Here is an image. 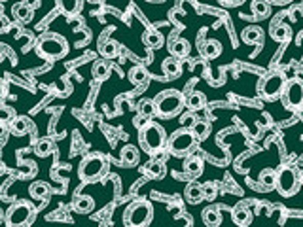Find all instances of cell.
<instances>
[{
	"label": "cell",
	"mask_w": 303,
	"mask_h": 227,
	"mask_svg": "<svg viewBox=\"0 0 303 227\" xmlns=\"http://www.w3.org/2000/svg\"><path fill=\"white\" fill-rule=\"evenodd\" d=\"M138 144L146 154L155 155L167 146V133L157 121H144L138 127Z\"/></svg>",
	"instance_id": "cell-1"
},
{
	"label": "cell",
	"mask_w": 303,
	"mask_h": 227,
	"mask_svg": "<svg viewBox=\"0 0 303 227\" xmlns=\"http://www.w3.org/2000/svg\"><path fill=\"white\" fill-rule=\"evenodd\" d=\"M154 106H155V116L163 117V119L174 117L186 108L184 95L180 91H176V89H165V91H161L154 98Z\"/></svg>",
	"instance_id": "cell-2"
},
{
	"label": "cell",
	"mask_w": 303,
	"mask_h": 227,
	"mask_svg": "<svg viewBox=\"0 0 303 227\" xmlns=\"http://www.w3.org/2000/svg\"><path fill=\"white\" fill-rule=\"evenodd\" d=\"M301 188L299 182V172L290 165H282L275 171V190L282 197L296 195Z\"/></svg>",
	"instance_id": "cell-3"
},
{
	"label": "cell",
	"mask_w": 303,
	"mask_h": 227,
	"mask_svg": "<svg viewBox=\"0 0 303 227\" xmlns=\"http://www.w3.org/2000/svg\"><path fill=\"white\" fill-rule=\"evenodd\" d=\"M36 51L48 59H61L68 53V44L61 34H44L38 38Z\"/></svg>",
	"instance_id": "cell-4"
},
{
	"label": "cell",
	"mask_w": 303,
	"mask_h": 227,
	"mask_svg": "<svg viewBox=\"0 0 303 227\" xmlns=\"http://www.w3.org/2000/svg\"><path fill=\"white\" fill-rule=\"evenodd\" d=\"M197 144V138L193 136V133L190 131V127H182V129L174 131L173 135L167 138V146L169 152L176 157H184L192 152Z\"/></svg>",
	"instance_id": "cell-5"
},
{
	"label": "cell",
	"mask_w": 303,
	"mask_h": 227,
	"mask_svg": "<svg viewBox=\"0 0 303 227\" xmlns=\"http://www.w3.org/2000/svg\"><path fill=\"white\" fill-rule=\"evenodd\" d=\"M280 98H282V105H285L286 110L301 112L303 110V80L301 78H290V80H286L285 87H282V93H280Z\"/></svg>",
	"instance_id": "cell-6"
},
{
	"label": "cell",
	"mask_w": 303,
	"mask_h": 227,
	"mask_svg": "<svg viewBox=\"0 0 303 227\" xmlns=\"http://www.w3.org/2000/svg\"><path fill=\"white\" fill-rule=\"evenodd\" d=\"M286 76L282 72H277V70H271L261 76L260 84H258V93L266 100H277L280 98V93H282V87H285Z\"/></svg>",
	"instance_id": "cell-7"
},
{
	"label": "cell",
	"mask_w": 303,
	"mask_h": 227,
	"mask_svg": "<svg viewBox=\"0 0 303 227\" xmlns=\"http://www.w3.org/2000/svg\"><path fill=\"white\" fill-rule=\"evenodd\" d=\"M154 218V209L148 201H135L125 209V223L133 227L148 225Z\"/></svg>",
	"instance_id": "cell-8"
},
{
	"label": "cell",
	"mask_w": 303,
	"mask_h": 227,
	"mask_svg": "<svg viewBox=\"0 0 303 227\" xmlns=\"http://www.w3.org/2000/svg\"><path fill=\"white\" fill-rule=\"evenodd\" d=\"M106 169V159L105 155L100 154H91L84 157L80 163V169H78V174H80L82 180L86 182H91V180H97L105 172Z\"/></svg>",
	"instance_id": "cell-9"
},
{
	"label": "cell",
	"mask_w": 303,
	"mask_h": 227,
	"mask_svg": "<svg viewBox=\"0 0 303 227\" xmlns=\"http://www.w3.org/2000/svg\"><path fill=\"white\" fill-rule=\"evenodd\" d=\"M32 214H34V207L27 201H17L15 204L10 207V210L6 212V223L8 225L19 227L31 223Z\"/></svg>",
	"instance_id": "cell-10"
},
{
	"label": "cell",
	"mask_w": 303,
	"mask_h": 227,
	"mask_svg": "<svg viewBox=\"0 0 303 227\" xmlns=\"http://www.w3.org/2000/svg\"><path fill=\"white\" fill-rule=\"evenodd\" d=\"M203 159L199 157V155H190L188 154V157H186L184 161V171L188 176H192V178H197V176H201V172H203Z\"/></svg>",
	"instance_id": "cell-11"
},
{
	"label": "cell",
	"mask_w": 303,
	"mask_h": 227,
	"mask_svg": "<svg viewBox=\"0 0 303 227\" xmlns=\"http://www.w3.org/2000/svg\"><path fill=\"white\" fill-rule=\"evenodd\" d=\"M161 70H163V74H165L167 78H178L180 72H182V65H180V61L176 57L169 55L161 63Z\"/></svg>",
	"instance_id": "cell-12"
},
{
	"label": "cell",
	"mask_w": 303,
	"mask_h": 227,
	"mask_svg": "<svg viewBox=\"0 0 303 227\" xmlns=\"http://www.w3.org/2000/svg\"><path fill=\"white\" fill-rule=\"evenodd\" d=\"M269 34H271L273 40H277V42H290L292 38V29L288 25H282L275 21L271 23V29H269Z\"/></svg>",
	"instance_id": "cell-13"
},
{
	"label": "cell",
	"mask_w": 303,
	"mask_h": 227,
	"mask_svg": "<svg viewBox=\"0 0 303 227\" xmlns=\"http://www.w3.org/2000/svg\"><path fill=\"white\" fill-rule=\"evenodd\" d=\"M184 197L190 204H199L201 201H205L203 188H201V184H197V182H190V184L186 185Z\"/></svg>",
	"instance_id": "cell-14"
},
{
	"label": "cell",
	"mask_w": 303,
	"mask_h": 227,
	"mask_svg": "<svg viewBox=\"0 0 303 227\" xmlns=\"http://www.w3.org/2000/svg\"><path fill=\"white\" fill-rule=\"evenodd\" d=\"M231 218H233V221H235L237 225H250V221H252V212H250V209H248L247 204H237L235 209H233V212H231Z\"/></svg>",
	"instance_id": "cell-15"
},
{
	"label": "cell",
	"mask_w": 303,
	"mask_h": 227,
	"mask_svg": "<svg viewBox=\"0 0 303 227\" xmlns=\"http://www.w3.org/2000/svg\"><path fill=\"white\" fill-rule=\"evenodd\" d=\"M169 51H171V55L176 57V59L188 57L190 55V42L184 40V38H173V40H171V46H169Z\"/></svg>",
	"instance_id": "cell-16"
},
{
	"label": "cell",
	"mask_w": 303,
	"mask_h": 227,
	"mask_svg": "<svg viewBox=\"0 0 303 227\" xmlns=\"http://www.w3.org/2000/svg\"><path fill=\"white\" fill-rule=\"evenodd\" d=\"M205 105H207V98H205V95L201 91H193L188 97H184V106L190 108L192 112L201 110V108H205Z\"/></svg>",
	"instance_id": "cell-17"
},
{
	"label": "cell",
	"mask_w": 303,
	"mask_h": 227,
	"mask_svg": "<svg viewBox=\"0 0 303 227\" xmlns=\"http://www.w3.org/2000/svg\"><path fill=\"white\" fill-rule=\"evenodd\" d=\"M144 44L148 46V48L152 49H159L161 46H163V42H165V38H163V34H161L157 29H148V31L144 32Z\"/></svg>",
	"instance_id": "cell-18"
},
{
	"label": "cell",
	"mask_w": 303,
	"mask_h": 227,
	"mask_svg": "<svg viewBox=\"0 0 303 227\" xmlns=\"http://www.w3.org/2000/svg\"><path fill=\"white\" fill-rule=\"evenodd\" d=\"M241 38L245 44H260L261 38H264V31H261L260 27H247V29H243L241 32Z\"/></svg>",
	"instance_id": "cell-19"
},
{
	"label": "cell",
	"mask_w": 303,
	"mask_h": 227,
	"mask_svg": "<svg viewBox=\"0 0 303 227\" xmlns=\"http://www.w3.org/2000/svg\"><path fill=\"white\" fill-rule=\"evenodd\" d=\"M190 131L193 133V136L199 140H205L207 136H209V133H211V123L205 121V119H195V121L192 123V127H190Z\"/></svg>",
	"instance_id": "cell-20"
},
{
	"label": "cell",
	"mask_w": 303,
	"mask_h": 227,
	"mask_svg": "<svg viewBox=\"0 0 303 227\" xmlns=\"http://www.w3.org/2000/svg\"><path fill=\"white\" fill-rule=\"evenodd\" d=\"M140 159V154H138V150L135 146H125L122 150V165L124 167H135Z\"/></svg>",
	"instance_id": "cell-21"
},
{
	"label": "cell",
	"mask_w": 303,
	"mask_h": 227,
	"mask_svg": "<svg viewBox=\"0 0 303 227\" xmlns=\"http://www.w3.org/2000/svg\"><path fill=\"white\" fill-rule=\"evenodd\" d=\"M250 10H252V15L258 19H266L269 13H271V4L267 0H252L250 4Z\"/></svg>",
	"instance_id": "cell-22"
},
{
	"label": "cell",
	"mask_w": 303,
	"mask_h": 227,
	"mask_svg": "<svg viewBox=\"0 0 303 227\" xmlns=\"http://www.w3.org/2000/svg\"><path fill=\"white\" fill-rule=\"evenodd\" d=\"M203 221L207 223V225H211V227H216L222 223V212L216 209V207H209V209H205L203 210Z\"/></svg>",
	"instance_id": "cell-23"
},
{
	"label": "cell",
	"mask_w": 303,
	"mask_h": 227,
	"mask_svg": "<svg viewBox=\"0 0 303 227\" xmlns=\"http://www.w3.org/2000/svg\"><path fill=\"white\" fill-rule=\"evenodd\" d=\"M32 13H34V10H31L29 6H25L23 2H19V4H15L13 6V15H15V19H17L19 23H31L32 21Z\"/></svg>",
	"instance_id": "cell-24"
},
{
	"label": "cell",
	"mask_w": 303,
	"mask_h": 227,
	"mask_svg": "<svg viewBox=\"0 0 303 227\" xmlns=\"http://www.w3.org/2000/svg\"><path fill=\"white\" fill-rule=\"evenodd\" d=\"M50 185L46 184V182H32L31 185H29V195L32 197V199H46V197L50 195Z\"/></svg>",
	"instance_id": "cell-25"
},
{
	"label": "cell",
	"mask_w": 303,
	"mask_h": 227,
	"mask_svg": "<svg viewBox=\"0 0 303 227\" xmlns=\"http://www.w3.org/2000/svg\"><path fill=\"white\" fill-rule=\"evenodd\" d=\"M144 171L146 174H150L152 178H163L165 176V165H163V161H157V159H152L150 163L144 165Z\"/></svg>",
	"instance_id": "cell-26"
},
{
	"label": "cell",
	"mask_w": 303,
	"mask_h": 227,
	"mask_svg": "<svg viewBox=\"0 0 303 227\" xmlns=\"http://www.w3.org/2000/svg\"><path fill=\"white\" fill-rule=\"evenodd\" d=\"M220 53H222V44L218 42V40H207L205 42L203 55L207 59H216V57H220Z\"/></svg>",
	"instance_id": "cell-27"
},
{
	"label": "cell",
	"mask_w": 303,
	"mask_h": 227,
	"mask_svg": "<svg viewBox=\"0 0 303 227\" xmlns=\"http://www.w3.org/2000/svg\"><path fill=\"white\" fill-rule=\"evenodd\" d=\"M12 129H13V133H15V135H27V133L32 129V123H31V119H29V117L19 116V117H15V119L12 121Z\"/></svg>",
	"instance_id": "cell-28"
},
{
	"label": "cell",
	"mask_w": 303,
	"mask_h": 227,
	"mask_svg": "<svg viewBox=\"0 0 303 227\" xmlns=\"http://www.w3.org/2000/svg\"><path fill=\"white\" fill-rule=\"evenodd\" d=\"M34 154L38 157H48V155L53 154V142L50 138H40V140L34 144Z\"/></svg>",
	"instance_id": "cell-29"
},
{
	"label": "cell",
	"mask_w": 303,
	"mask_h": 227,
	"mask_svg": "<svg viewBox=\"0 0 303 227\" xmlns=\"http://www.w3.org/2000/svg\"><path fill=\"white\" fill-rule=\"evenodd\" d=\"M129 80L135 84V86H146L148 81V72L144 70V67H133L129 70Z\"/></svg>",
	"instance_id": "cell-30"
},
{
	"label": "cell",
	"mask_w": 303,
	"mask_h": 227,
	"mask_svg": "<svg viewBox=\"0 0 303 227\" xmlns=\"http://www.w3.org/2000/svg\"><path fill=\"white\" fill-rule=\"evenodd\" d=\"M74 209H76V212L87 214V212H91V210L95 209V201H93L89 195H82L74 201Z\"/></svg>",
	"instance_id": "cell-31"
},
{
	"label": "cell",
	"mask_w": 303,
	"mask_h": 227,
	"mask_svg": "<svg viewBox=\"0 0 303 227\" xmlns=\"http://www.w3.org/2000/svg\"><path fill=\"white\" fill-rule=\"evenodd\" d=\"M91 74H93V78H95V80L103 81V80H106V78L110 76V67H108L105 61H97L95 65H93Z\"/></svg>",
	"instance_id": "cell-32"
},
{
	"label": "cell",
	"mask_w": 303,
	"mask_h": 227,
	"mask_svg": "<svg viewBox=\"0 0 303 227\" xmlns=\"http://www.w3.org/2000/svg\"><path fill=\"white\" fill-rule=\"evenodd\" d=\"M59 6L65 13L68 15H76L82 10V0H57Z\"/></svg>",
	"instance_id": "cell-33"
},
{
	"label": "cell",
	"mask_w": 303,
	"mask_h": 227,
	"mask_svg": "<svg viewBox=\"0 0 303 227\" xmlns=\"http://www.w3.org/2000/svg\"><path fill=\"white\" fill-rule=\"evenodd\" d=\"M99 51L103 57L112 59V57H116V53H118V44L114 42V40H106V42H103L99 46Z\"/></svg>",
	"instance_id": "cell-34"
},
{
	"label": "cell",
	"mask_w": 303,
	"mask_h": 227,
	"mask_svg": "<svg viewBox=\"0 0 303 227\" xmlns=\"http://www.w3.org/2000/svg\"><path fill=\"white\" fill-rule=\"evenodd\" d=\"M138 114L144 117V119H148V117L155 116V106H154V100H150V98H144L138 102Z\"/></svg>",
	"instance_id": "cell-35"
},
{
	"label": "cell",
	"mask_w": 303,
	"mask_h": 227,
	"mask_svg": "<svg viewBox=\"0 0 303 227\" xmlns=\"http://www.w3.org/2000/svg\"><path fill=\"white\" fill-rule=\"evenodd\" d=\"M260 182L266 190H273L275 188V169H264L260 172Z\"/></svg>",
	"instance_id": "cell-36"
},
{
	"label": "cell",
	"mask_w": 303,
	"mask_h": 227,
	"mask_svg": "<svg viewBox=\"0 0 303 227\" xmlns=\"http://www.w3.org/2000/svg\"><path fill=\"white\" fill-rule=\"evenodd\" d=\"M201 188H203V197H205V199L212 201V199L216 197L218 188H216V184H214V182H207V184H203Z\"/></svg>",
	"instance_id": "cell-37"
},
{
	"label": "cell",
	"mask_w": 303,
	"mask_h": 227,
	"mask_svg": "<svg viewBox=\"0 0 303 227\" xmlns=\"http://www.w3.org/2000/svg\"><path fill=\"white\" fill-rule=\"evenodd\" d=\"M19 172H21V176H32L36 172V165L32 161H23L19 167Z\"/></svg>",
	"instance_id": "cell-38"
},
{
	"label": "cell",
	"mask_w": 303,
	"mask_h": 227,
	"mask_svg": "<svg viewBox=\"0 0 303 227\" xmlns=\"http://www.w3.org/2000/svg\"><path fill=\"white\" fill-rule=\"evenodd\" d=\"M10 19L6 17V15H4V13H2V15H0V34H2V32H8V29H10Z\"/></svg>",
	"instance_id": "cell-39"
},
{
	"label": "cell",
	"mask_w": 303,
	"mask_h": 227,
	"mask_svg": "<svg viewBox=\"0 0 303 227\" xmlns=\"http://www.w3.org/2000/svg\"><path fill=\"white\" fill-rule=\"evenodd\" d=\"M224 6H228V8H235V6H241V4H245L247 0H220Z\"/></svg>",
	"instance_id": "cell-40"
},
{
	"label": "cell",
	"mask_w": 303,
	"mask_h": 227,
	"mask_svg": "<svg viewBox=\"0 0 303 227\" xmlns=\"http://www.w3.org/2000/svg\"><path fill=\"white\" fill-rule=\"evenodd\" d=\"M23 4L29 6L31 10H38V8L42 6V0H23Z\"/></svg>",
	"instance_id": "cell-41"
},
{
	"label": "cell",
	"mask_w": 303,
	"mask_h": 227,
	"mask_svg": "<svg viewBox=\"0 0 303 227\" xmlns=\"http://www.w3.org/2000/svg\"><path fill=\"white\" fill-rule=\"evenodd\" d=\"M195 119H197V117L193 116V114H190V116H184V127H192V123L195 121Z\"/></svg>",
	"instance_id": "cell-42"
},
{
	"label": "cell",
	"mask_w": 303,
	"mask_h": 227,
	"mask_svg": "<svg viewBox=\"0 0 303 227\" xmlns=\"http://www.w3.org/2000/svg\"><path fill=\"white\" fill-rule=\"evenodd\" d=\"M269 4H275V6H286V4H290L292 0H267Z\"/></svg>",
	"instance_id": "cell-43"
},
{
	"label": "cell",
	"mask_w": 303,
	"mask_h": 227,
	"mask_svg": "<svg viewBox=\"0 0 303 227\" xmlns=\"http://www.w3.org/2000/svg\"><path fill=\"white\" fill-rule=\"evenodd\" d=\"M8 133V125L4 121H0V138H4Z\"/></svg>",
	"instance_id": "cell-44"
},
{
	"label": "cell",
	"mask_w": 303,
	"mask_h": 227,
	"mask_svg": "<svg viewBox=\"0 0 303 227\" xmlns=\"http://www.w3.org/2000/svg\"><path fill=\"white\" fill-rule=\"evenodd\" d=\"M4 55H6V51H4V44H0V63H2Z\"/></svg>",
	"instance_id": "cell-45"
},
{
	"label": "cell",
	"mask_w": 303,
	"mask_h": 227,
	"mask_svg": "<svg viewBox=\"0 0 303 227\" xmlns=\"http://www.w3.org/2000/svg\"><path fill=\"white\" fill-rule=\"evenodd\" d=\"M4 172H6V165L0 161V174H4Z\"/></svg>",
	"instance_id": "cell-46"
},
{
	"label": "cell",
	"mask_w": 303,
	"mask_h": 227,
	"mask_svg": "<svg viewBox=\"0 0 303 227\" xmlns=\"http://www.w3.org/2000/svg\"><path fill=\"white\" fill-rule=\"evenodd\" d=\"M297 46H303V32L297 36Z\"/></svg>",
	"instance_id": "cell-47"
},
{
	"label": "cell",
	"mask_w": 303,
	"mask_h": 227,
	"mask_svg": "<svg viewBox=\"0 0 303 227\" xmlns=\"http://www.w3.org/2000/svg\"><path fill=\"white\" fill-rule=\"evenodd\" d=\"M299 182H301V184H303V171L299 172Z\"/></svg>",
	"instance_id": "cell-48"
},
{
	"label": "cell",
	"mask_w": 303,
	"mask_h": 227,
	"mask_svg": "<svg viewBox=\"0 0 303 227\" xmlns=\"http://www.w3.org/2000/svg\"><path fill=\"white\" fill-rule=\"evenodd\" d=\"M2 13H4V10H2V2H0V15H2Z\"/></svg>",
	"instance_id": "cell-49"
},
{
	"label": "cell",
	"mask_w": 303,
	"mask_h": 227,
	"mask_svg": "<svg viewBox=\"0 0 303 227\" xmlns=\"http://www.w3.org/2000/svg\"><path fill=\"white\" fill-rule=\"evenodd\" d=\"M0 2H6V0H0Z\"/></svg>",
	"instance_id": "cell-50"
},
{
	"label": "cell",
	"mask_w": 303,
	"mask_h": 227,
	"mask_svg": "<svg viewBox=\"0 0 303 227\" xmlns=\"http://www.w3.org/2000/svg\"><path fill=\"white\" fill-rule=\"evenodd\" d=\"M0 157H2V152H0Z\"/></svg>",
	"instance_id": "cell-51"
},
{
	"label": "cell",
	"mask_w": 303,
	"mask_h": 227,
	"mask_svg": "<svg viewBox=\"0 0 303 227\" xmlns=\"http://www.w3.org/2000/svg\"><path fill=\"white\" fill-rule=\"evenodd\" d=\"M301 114H303V110H301Z\"/></svg>",
	"instance_id": "cell-52"
}]
</instances>
